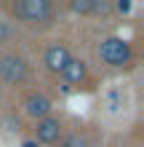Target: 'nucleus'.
Instances as JSON below:
<instances>
[{
  "mask_svg": "<svg viewBox=\"0 0 144 147\" xmlns=\"http://www.w3.org/2000/svg\"><path fill=\"white\" fill-rule=\"evenodd\" d=\"M21 147H38V142H32V139H29V142H24Z\"/></svg>",
  "mask_w": 144,
  "mask_h": 147,
  "instance_id": "f8f14e48",
  "label": "nucleus"
},
{
  "mask_svg": "<svg viewBox=\"0 0 144 147\" xmlns=\"http://www.w3.org/2000/svg\"><path fill=\"white\" fill-rule=\"evenodd\" d=\"M35 134H38V142H43V144H54V142H59V139H62V120L54 118V115L38 120Z\"/></svg>",
  "mask_w": 144,
  "mask_h": 147,
  "instance_id": "423d86ee",
  "label": "nucleus"
},
{
  "mask_svg": "<svg viewBox=\"0 0 144 147\" xmlns=\"http://www.w3.org/2000/svg\"><path fill=\"white\" fill-rule=\"evenodd\" d=\"M59 147H91V144H88V139L83 134H70V136H64V139H62Z\"/></svg>",
  "mask_w": 144,
  "mask_h": 147,
  "instance_id": "6e6552de",
  "label": "nucleus"
},
{
  "mask_svg": "<svg viewBox=\"0 0 144 147\" xmlns=\"http://www.w3.org/2000/svg\"><path fill=\"white\" fill-rule=\"evenodd\" d=\"M0 96H3V88H0Z\"/></svg>",
  "mask_w": 144,
  "mask_h": 147,
  "instance_id": "ddd939ff",
  "label": "nucleus"
},
{
  "mask_svg": "<svg viewBox=\"0 0 144 147\" xmlns=\"http://www.w3.org/2000/svg\"><path fill=\"white\" fill-rule=\"evenodd\" d=\"M11 38H13V27H11L8 22L0 19V46H3V43H8Z\"/></svg>",
  "mask_w": 144,
  "mask_h": 147,
  "instance_id": "9d476101",
  "label": "nucleus"
},
{
  "mask_svg": "<svg viewBox=\"0 0 144 147\" xmlns=\"http://www.w3.org/2000/svg\"><path fill=\"white\" fill-rule=\"evenodd\" d=\"M70 8L75 13H94V0H72Z\"/></svg>",
  "mask_w": 144,
  "mask_h": 147,
  "instance_id": "1a4fd4ad",
  "label": "nucleus"
},
{
  "mask_svg": "<svg viewBox=\"0 0 144 147\" xmlns=\"http://www.w3.org/2000/svg\"><path fill=\"white\" fill-rule=\"evenodd\" d=\"M70 59H72L70 48H67L64 43H56V46H51V48L46 51V56H43V64L48 67L51 72H59V75H62V72H64V67L70 64Z\"/></svg>",
  "mask_w": 144,
  "mask_h": 147,
  "instance_id": "39448f33",
  "label": "nucleus"
},
{
  "mask_svg": "<svg viewBox=\"0 0 144 147\" xmlns=\"http://www.w3.org/2000/svg\"><path fill=\"white\" fill-rule=\"evenodd\" d=\"M29 78V64L21 54H3L0 56V80L8 86H21Z\"/></svg>",
  "mask_w": 144,
  "mask_h": 147,
  "instance_id": "7ed1b4c3",
  "label": "nucleus"
},
{
  "mask_svg": "<svg viewBox=\"0 0 144 147\" xmlns=\"http://www.w3.org/2000/svg\"><path fill=\"white\" fill-rule=\"evenodd\" d=\"M128 8H131L128 0H120V3H117V11H120V13H123V11H128Z\"/></svg>",
  "mask_w": 144,
  "mask_h": 147,
  "instance_id": "9b49d317",
  "label": "nucleus"
},
{
  "mask_svg": "<svg viewBox=\"0 0 144 147\" xmlns=\"http://www.w3.org/2000/svg\"><path fill=\"white\" fill-rule=\"evenodd\" d=\"M99 56L104 64H112V67H125L131 64L133 59V48L125 38H104L99 43Z\"/></svg>",
  "mask_w": 144,
  "mask_h": 147,
  "instance_id": "f03ea898",
  "label": "nucleus"
},
{
  "mask_svg": "<svg viewBox=\"0 0 144 147\" xmlns=\"http://www.w3.org/2000/svg\"><path fill=\"white\" fill-rule=\"evenodd\" d=\"M13 16L27 24H48L56 16V5L51 0H19L13 3Z\"/></svg>",
  "mask_w": 144,
  "mask_h": 147,
  "instance_id": "f257e3e1",
  "label": "nucleus"
},
{
  "mask_svg": "<svg viewBox=\"0 0 144 147\" xmlns=\"http://www.w3.org/2000/svg\"><path fill=\"white\" fill-rule=\"evenodd\" d=\"M64 80L67 83H83V80H86V78H88V67H86V62H83V59H70V64H67L64 67Z\"/></svg>",
  "mask_w": 144,
  "mask_h": 147,
  "instance_id": "0eeeda50",
  "label": "nucleus"
},
{
  "mask_svg": "<svg viewBox=\"0 0 144 147\" xmlns=\"http://www.w3.org/2000/svg\"><path fill=\"white\" fill-rule=\"evenodd\" d=\"M21 107H24V115H29V118H35V120L48 118V115H51V110H54L51 99L46 96V94H40V91H29L27 96H24Z\"/></svg>",
  "mask_w": 144,
  "mask_h": 147,
  "instance_id": "20e7f679",
  "label": "nucleus"
}]
</instances>
